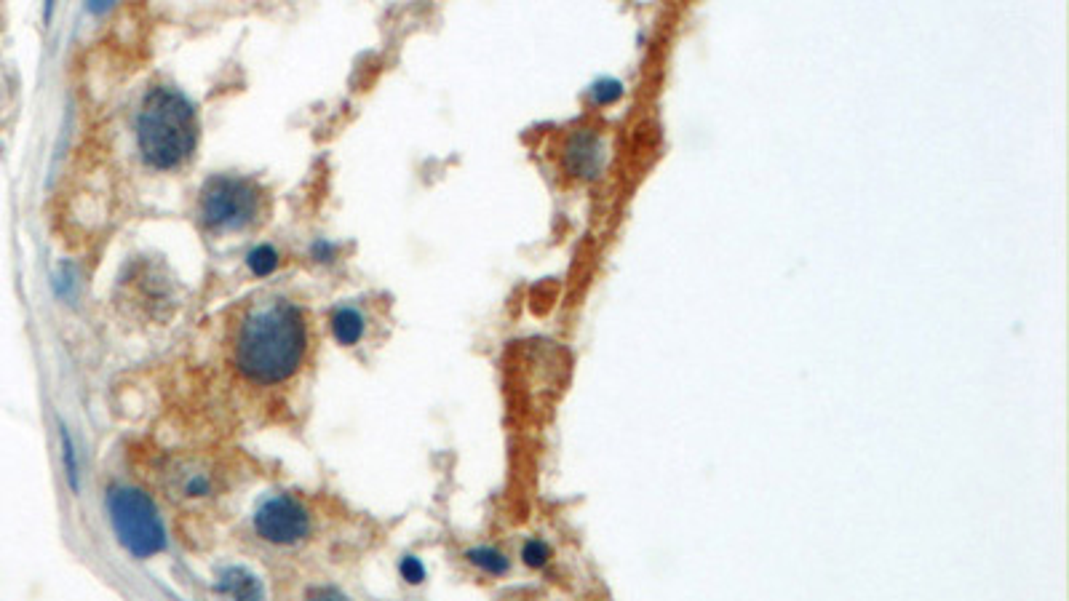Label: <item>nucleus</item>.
I'll list each match as a JSON object with an SVG mask.
<instances>
[{"instance_id":"obj_14","label":"nucleus","mask_w":1069,"mask_h":601,"mask_svg":"<svg viewBox=\"0 0 1069 601\" xmlns=\"http://www.w3.org/2000/svg\"><path fill=\"white\" fill-rule=\"evenodd\" d=\"M591 97H594L596 105H613L623 97V83L615 81V78H599L591 86Z\"/></svg>"},{"instance_id":"obj_12","label":"nucleus","mask_w":1069,"mask_h":601,"mask_svg":"<svg viewBox=\"0 0 1069 601\" xmlns=\"http://www.w3.org/2000/svg\"><path fill=\"white\" fill-rule=\"evenodd\" d=\"M548 559H551V548H548L546 540H540V537H530V540L522 545V561L527 564V567L543 569L548 564Z\"/></svg>"},{"instance_id":"obj_15","label":"nucleus","mask_w":1069,"mask_h":601,"mask_svg":"<svg viewBox=\"0 0 1069 601\" xmlns=\"http://www.w3.org/2000/svg\"><path fill=\"white\" fill-rule=\"evenodd\" d=\"M399 572L409 585H420L425 580V564L417 556H404L399 561Z\"/></svg>"},{"instance_id":"obj_7","label":"nucleus","mask_w":1069,"mask_h":601,"mask_svg":"<svg viewBox=\"0 0 1069 601\" xmlns=\"http://www.w3.org/2000/svg\"><path fill=\"white\" fill-rule=\"evenodd\" d=\"M214 588H217L222 601H268L260 577L254 575L252 569L241 567V564H230V567L220 569L217 580H214Z\"/></svg>"},{"instance_id":"obj_4","label":"nucleus","mask_w":1069,"mask_h":601,"mask_svg":"<svg viewBox=\"0 0 1069 601\" xmlns=\"http://www.w3.org/2000/svg\"><path fill=\"white\" fill-rule=\"evenodd\" d=\"M198 206L206 228L238 230L246 228L260 212V193L246 179L212 177L201 187Z\"/></svg>"},{"instance_id":"obj_5","label":"nucleus","mask_w":1069,"mask_h":601,"mask_svg":"<svg viewBox=\"0 0 1069 601\" xmlns=\"http://www.w3.org/2000/svg\"><path fill=\"white\" fill-rule=\"evenodd\" d=\"M311 511L292 495L265 497L254 511V535L270 545H297L311 535Z\"/></svg>"},{"instance_id":"obj_3","label":"nucleus","mask_w":1069,"mask_h":601,"mask_svg":"<svg viewBox=\"0 0 1069 601\" xmlns=\"http://www.w3.org/2000/svg\"><path fill=\"white\" fill-rule=\"evenodd\" d=\"M107 516L118 543L134 559H153L166 551L169 540H166L161 513L142 489L123 487V484L107 489Z\"/></svg>"},{"instance_id":"obj_9","label":"nucleus","mask_w":1069,"mask_h":601,"mask_svg":"<svg viewBox=\"0 0 1069 601\" xmlns=\"http://www.w3.org/2000/svg\"><path fill=\"white\" fill-rule=\"evenodd\" d=\"M466 559L468 564H474L476 569H482L484 575L492 577L508 575V569H511V559H508L506 553H500L498 548H490V545L471 548V551H466Z\"/></svg>"},{"instance_id":"obj_10","label":"nucleus","mask_w":1069,"mask_h":601,"mask_svg":"<svg viewBox=\"0 0 1069 601\" xmlns=\"http://www.w3.org/2000/svg\"><path fill=\"white\" fill-rule=\"evenodd\" d=\"M59 439H62V463H65V476L67 484L73 489L75 495L81 492V473H78V457H75V444L70 439L65 425H59Z\"/></svg>"},{"instance_id":"obj_8","label":"nucleus","mask_w":1069,"mask_h":601,"mask_svg":"<svg viewBox=\"0 0 1069 601\" xmlns=\"http://www.w3.org/2000/svg\"><path fill=\"white\" fill-rule=\"evenodd\" d=\"M329 329H332V337H335L343 348H351L356 342L364 337V329H367V321L361 316L356 308H337L329 318Z\"/></svg>"},{"instance_id":"obj_1","label":"nucleus","mask_w":1069,"mask_h":601,"mask_svg":"<svg viewBox=\"0 0 1069 601\" xmlns=\"http://www.w3.org/2000/svg\"><path fill=\"white\" fill-rule=\"evenodd\" d=\"M308 353V324L289 300H270L252 308L238 324L233 361L246 380L273 385L289 380Z\"/></svg>"},{"instance_id":"obj_13","label":"nucleus","mask_w":1069,"mask_h":601,"mask_svg":"<svg viewBox=\"0 0 1069 601\" xmlns=\"http://www.w3.org/2000/svg\"><path fill=\"white\" fill-rule=\"evenodd\" d=\"M182 497H190V500H201V497H209L212 495V476L204 471H196V473H190L188 479L182 481V487H180Z\"/></svg>"},{"instance_id":"obj_6","label":"nucleus","mask_w":1069,"mask_h":601,"mask_svg":"<svg viewBox=\"0 0 1069 601\" xmlns=\"http://www.w3.org/2000/svg\"><path fill=\"white\" fill-rule=\"evenodd\" d=\"M604 166V145L602 139L591 134L588 129L575 131L564 147V169L570 171L572 177L580 179H594Z\"/></svg>"},{"instance_id":"obj_16","label":"nucleus","mask_w":1069,"mask_h":601,"mask_svg":"<svg viewBox=\"0 0 1069 601\" xmlns=\"http://www.w3.org/2000/svg\"><path fill=\"white\" fill-rule=\"evenodd\" d=\"M305 601H353V599L351 596H345V593L340 591V588H335V585H316V588L308 591Z\"/></svg>"},{"instance_id":"obj_11","label":"nucleus","mask_w":1069,"mask_h":601,"mask_svg":"<svg viewBox=\"0 0 1069 601\" xmlns=\"http://www.w3.org/2000/svg\"><path fill=\"white\" fill-rule=\"evenodd\" d=\"M246 265H249L254 276H270L278 268V252L273 246H257L246 257Z\"/></svg>"},{"instance_id":"obj_2","label":"nucleus","mask_w":1069,"mask_h":601,"mask_svg":"<svg viewBox=\"0 0 1069 601\" xmlns=\"http://www.w3.org/2000/svg\"><path fill=\"white\" fill-rule=\"evenodd\" d=\"M139 153L153 169H177L196 147V113L180 91L158 86L137 115Z\"/></svg>"},{"instance_id":"obj_17","label":"nucleus","mask_w":1069,"mask_h":601,"mask_svg":"<svg viewBox=\"0 0 1069 601\" xmlns=\"http://www.w3.org/2000/svg\"><path fill=\"white\" fill-rule=\"evenodd\" d=\"M311 252H313V257H316V260H321V262L332 260V246H329L327 241H319V244L313 246Z\"/></svg>"}]
</instances>
